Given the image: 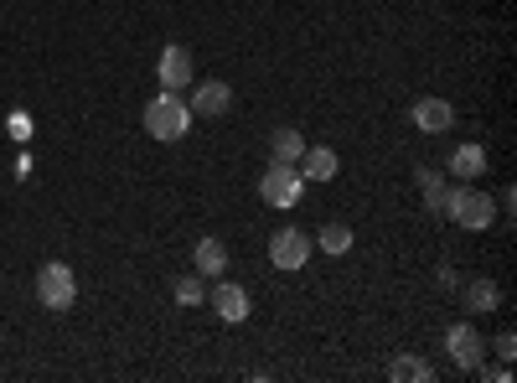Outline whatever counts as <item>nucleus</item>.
Returning <instances> with one entry per match:
<instances>
[{
  "label": "nucleus",
  "mask_w": 517,
  "mask_h": 383,
  "mask_svg": "<svg viewBox=\"0 0 517 383\" xmlns=\"http://www.w3.org/2000/svg\"><path fill=\"white\" fill-rule=\"evenodd\" d=\"M300 192H306V176H300L295 166H285V161H269V171L259 176V197L269 202V208H295L300 202Z\"/></svg>",
  "instance_id": "20e7f679"
},
{
  "label": "nucleus",
  "mask_w": 517,
  "mask_h": 383,
  "mask_svg": "<svg viewBox=\"0 0 517 383\" xmlns=\"http://www.w3.org/2000/svg\"><path fill=\"white\" fill-rule=\"evenodd\" d=\"M450 176L455 182H476V176H486V145H455V156H450Z\"/></svg>",
  "instance_id": "ddd939ff"
},
{
  "label": "nucleus",
  "mask_w": 517,
  "mask_h": 383,
  "mask_svg": "<svg viewBox=\"0 0 517 383\" xmlns=\"http://www.w3.org/2000/svg\"><path fill=\"white\" fill-rule=\"evenodd\" d=\"M187 104H192V114H207V120H218V114L233 109V88H228L223 78H207V83H197V94H192Z\"/></svg>",
  "instance_id": "1a4fd4ad"
},
{
  "label": "nucleus",
  "mask_w": 517,
  "mask_h": 383,
  "mask_svg": "<svg viewBox=\"0 0 517 383\" xmlns=\"http://www.w3.org/2000/svg\"><path fill=\"white\" fill-rule=\"evenodd\" d=\"M32 285H37V306H47V311H73V301H78L73 264H63V259H47Z\"/></svg>",
  "instance_id": "7ed1b4c3"
},
{
  "label": "nucleus",
  "mask_w": 517,
  "mask_h": 383,
  "mask_svg": "<svg viewBox=\"0 0 517 383\" xmlns=\"http://www.w3.org/2000/svg\"><path fill=\"white\" fill-rule=\"evenodd\" d=\"M502 306V290L492 280H471L466 285V311H497Z\"/></svg>",
  "instance_id": "dca6fc26"
},
{
  "label": "nucleus",
  "mask_w": 517,
  "mask_h": 383,
  "mask_svg": "<svg viewBox=\"0 0 517 383\" xmlns=\"http://www.w3.org/2000/svg\"><path fill=\"white\" fill-rule=\"evenodd\" d=\"M445 347H450V363L461 373H476L486 363V337L471 327V321H455V327L445 332Z\"/></svg>",
  "instance_id": "423d86ee"
},
{
  "label": "nucleus",
  "mask_w": 517,
  "mask_h": 383,
  "mask_svg": "<svg viewBox=\"0 0 517 383\" xmlns=\"http://www.w3.org/2000/svg\"><path fill=\"white\" fill-rule=\"evenodd\" d=\"M492 352H497L502 363H512V358H517V337H512V332H497V337H492Z\"/></svg>",
  "instance_id": "aec40b11"
},
{
  "label": "nucleus",
  "mask_w": 517,
  "mask_h": 383,
  "mask_svg": "<svg viewBox=\"0 0 517 383\" xmlns=\"http://www.w3.org/2000/svg\"><path fill=\"white\" fill-rule=\"evenodd\" d=\"M316 244H321V254H347L352 249V228L347 223H321Z\"/></svg>",
  "instance_id": "a211bd4d"
},
{
  "label": "nucleus",
  "mask_w": 517,
  "mask_h": 383,
  "mask_svg": "<svg viewBox=\"0 0 517 383\" xmlns=\"http://www.w3.org/2000/svg\"><path fill=\"white\" fill-rule=\"evenodd\" d=\"M476 373H486V378H492V383H507V378H512V368H507V363H497V368H486V363H481Z\"/></svg>",
  "instance_id": "412c9836"
},
{
  "label": "nucleus",
  "mask_w": 517,
  "mask_h": 383,
  "mask_svg": "<svg viewBox=\"0 0 517 383\" xmlns=\"http://www.w3.org/2000/svg\"><path fill=\"white\" fill-rule=\"evenodd\" d=\"M311 249H316V239L306 228H280L275 239H269V264H275V270H306Z\"/></svg>",
  "instance_id": "39448f33"
},
{
  "label": "nucleus",
  "mask_w": 517,
  "mask_h": 383,
  "mask_svg": "<svg viewBox=\"0 0 517 383\" xmlns=\"http://www.w3.org/2000/svg\"><path fill=\"white\" fill-rule=\"evenodd\" d=\"M295 171L306 176V182H331V176L342 171V156L331 151V145H306V156L295 161Z\"/></svg>",
  "instance_id": "9b49d317"
},
{
  "label": "nucleus",
  "mask_w": 517,
  "mask_h": 383,
  "mask_svg": "<svg viewBox=\"0 0 517 383\" xmlns=\"http://www.w3.org/2000/svg\"><path fill=\"white\" fill-rule=\"evenodd\" d=\"M187 130H192V104L181 94H171V88H161V94L145 104V135L161 140V145H176V140H187Z\"/></svg>",
  "instance_id": "f257e3e1"
},
{
  "label": "nucleus",
  "mask_w": 517,
  "mask_h": 383,
  "mask_svg": "<svg viewBox=\"0 0 517 383\" xmlns=\"http://www.w3.org/2000/svg\"><path fill=\"white\" fill-rule=\"evenodd\" d=\"M419 192L430 202V213H445V176L435 166H419Z\"/></svg>",
  "instance_id": "f3484780"
},
{
  "label": "nucleus",
  "mask_w": 517,
  "mask_h": 383,
  "mask_svg": "<svg viewBox=\"0 0 517 383\" xmlns=\"http://www.w3.org/2000/svg\"><path fill=\"white\" fill-rule=\"evenodd\" d=\"M409 120H414V130H419V135H445V130L455 125V109H450V99L424 94V99H414Z\"/></svg>",
  "instance_id": "6e6552de"
},
{
  "label": "nucleus",
  "mask_w": 517,
  "mask_h": 383,
  "mask_svg": "<svg viewBox=\"0 0 517 383\" xmlns=\"http://www.w3.org/2000/svg\"><path fill=\"white\" fill-rule=\"evenodd\" d=\"M11 135L26 140V135H32V120H26V114H11Z\"/></svg>",
  "instance_id": "4be33fe9"
},
{
  "label": "nucleus",
  "mask_w": 517,
  "mask_h": 383,
  "mask_svg": "<svg viewBox=\"0 0 517 383\" xmlns=\"http://www.w3.org/2000/svg\"><path fill=\"white\" fill-rule=\"evenodd\" d=\"M306 135H300L295 125H280L275 135H269V161H285V166H295L300 156H306Z\"/></svg>",
  "instance_id": "4468645a"
},
{
  "label": "nucleus",
  "mask_w": 517,
  "mask_h": 383,
  "mask_svg": "<svg viewBox=\"0 0 517 383\" xmlns=\"http://www.w3.org/2000/svg\"><path fill=\"white\" fill-rule=\"evenodd\" d=\"M388 378H393V383H430V378H435V368L424 363V358H414V352H404V358H393V363H388Z\"/></svg>",
  "instance_id": "2eb2a0df"
},
{
  "label": "nucleus",
  "mask_w": 517,
  "mask_h": 383,
  "mask_svg": "<svg viewBox=\"0 0 517 383\" xmlns=\"http://www.w3.org/2000/svg\"><path fill=\"white\" fill-rule=\"evenodd\" d=\"M212 311H218L223 321H233V327H238V321H249V290H243V285H233V280H223V285H212Z\"/></svg>",
  "instance_id": "9d476101"
},
{
  "label": "nucleus",
  "mask_w": 517,
  "mask_h": 383,
  "mask_svg": "<svg viewBox=\"0 0 517 383\" xmlns=\"http://www.w3.org/2000/svg\"><path fill=\"white\" fill-rule=\"evenodd\" d=\"M156 78H161V88H171V94H181L192 78H197V63H192V52L181 47V42H171L161 57H156Z\"/></svg>",
  "instance_id": "0eeeda50"
},
{
  "label": "nucleus",
  "mask_w": 517,
  "mask_h": 383,
  "mask_svg": "<svg viewBox=\"0 0 517 383\" xmlns=\"http://www.w3.org/2000/svg\"><path fill=\"white\" fill-rule=\"evenodd\" d=\"M171 296H176V306H202V301H207V285H202V275L192 270V275H181V280L171 285Z\"/></svg>",
  "instance_id": "6ab92c4d"
},
{
  "label": "nucleus",
  "mask_w": 517,
  "mask_h": 383,
  "mask_svg": "<svg viewBox=\"0 0 517 383\" xmlns=\"http://www.w3.org/2000/svg\"><path fill=\"white\" fill-rule=\"evenodd\" d=\"M445 213H450V223H461L471 233H486V228L497 223V202H492V192L461 182L455 192H445Z\"/></svg>",
  "instance_id": "f03ea898"
},
{
  "label": "nucleus",
  "mask_w": 517,
  "mask_h": 383,
  "mask_svg": "<svg viewBox=\"0 0 517 383\" xmlns=\"http://www.w3.org/2000/svg\"><path fill=\"white\" fill-rule=\"evenodd\" d=\"M192 270H197L202 280H218V275L228 270V244H223V239H197V249H192Z\"/></svg>",
  "instance_id": "f8f14e48"
}]
</instances>
